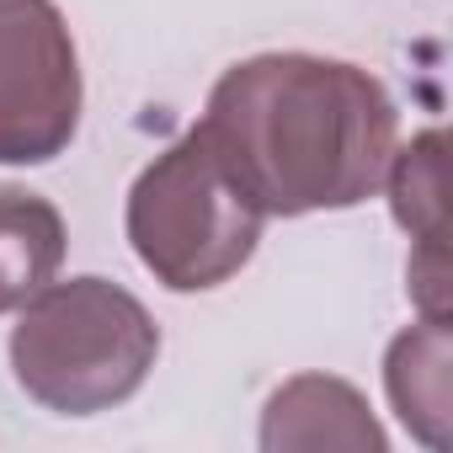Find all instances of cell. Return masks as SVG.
Segmentation results:
<instances>
[{
    "label": "cell",
    "instance_id": "obj_7",
    "mask_svg": "<svg viewBox=\"0 0 453 453\" xmlns=\"http://www.w3.org/2000/svg\"><path fill=\"white\" fill-rule=\"evenodd\" d=\"M389 379V400L400 411V421L432 442L448 448V421H453V379H448V320H421L411 326L384 363Z\"/></svg>",
    "mask_w": 453,
    "mask_h": 453
},
{
    "label": "cell",
    "instance_id": "obj_5",
    "mask_svg": "<svg viewBox=\"0 0 453 453\" xmlns=\"http://www.w3.org/2000/svg\"><path fill=\"white\" fill-rule=\"evenodd\" d=\"M262 442L267 448H373L379 453L384 432L352 384L304 373L273 395L267 421H262Z\"/></svg>",
    "mask_w": 453,
    "mask_h": 453
},
{
    "label": "cell",
    "instance_id": "obj_4",
    "mask_svg": "<svg viewBox=\"0 0 453 453\" xmlns=\"http://www.w3.org/2000/svg\"><path fill=\"white\" fill-rule=\"evenodd\" d=\"M81 123V59L54 0H0V160H54Z\"/></svg>",
    "mask_w": 453,
    "mask_h": 453
},
{
    "label": "cell",
    "instance_id": "obj_1",
    "mask_svg": "<svg viewBox=\"0 0 453 453\" xmlns=\"http://www.w3.org/2000/svg\"><path fill=\"white\" fill-rule=\"evenodd\" d=\"M197 128L262 213L352 208L395 160L384 86L315 54H262L224 70Z\"/></svg>",
    "mask_w": 453,
    "mask_h": 453
},
{
    "label": "cell",
    "instance_id": "obj_6",
    "mask_svg": "<svg viewBox=\"0 0 453 453\" xmlns=\"http://www.w3.org/2000/svg\"><path fill=\"white\" fill-rule=\"evenodd\" d=\"M65 262V219L49 197L0 181V315L22 310Z\"/></svg>",
    "mask_w": 453,
    "mask_h": 453
},
{
    "label": "cell",
    "instance_id": "obj_8",
    "mask_svg": "<svg viewBox=\"0 0 453 453\" xmlns=\"http://www.w3.org/2000/svg\"><path fill=\"white\" fill-rule=\"evenodd\" d=\"M389 203L395 219L411 230L416 251L411 257H448V155L442 134L426 128L389 160Z\"/></svg>",
    "mask_w": 453,
    "mask_h": 453
},
{
    "label": "cell",
    "instance_id": "obj_2",
    "mask_svg": "<svg viewBox=\"0 0 453 453\" xmlns=\"http://www.w3.org/2000/svg\"><path fill=\"white\" fill-rule=\"evenodd\" d=\"M155 352L160 331L150 310L107 278L38 288L12 331L17 384L65 416H96L128 400L155 368Z\"/></svg>",
    "mask_w": 453,
    "mask_h": 453
},
{
    "label": "cell",
    "instance_id": "obj_3",
    "mask_svg": "<svg viewBox=\"0 0 453 453\" xmlns=\"http://www.w3.org/2000/svg\"><path fill=\"white\" fill-rule=\"evenodd\" d=\"M262 219L267 213L230 176L203 128L176 139L128 192V241L176 294L235 278L262 241Z\"/></svg>",
    "mask_w": 453,
    "mask_h": 453
}]
</instances>
